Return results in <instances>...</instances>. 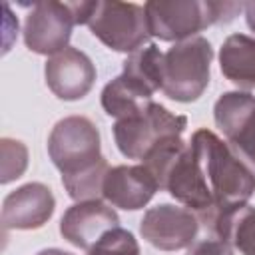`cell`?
Wrapping results in <instances>:
<instances>
[{
  "label": "cell",
  "mask_w": 255,
  "mask_h": 255,
  "mask_svg": "<svg viewBox=\"0 0 255 255\" xmlns=\"http://www.w3.org/2000/svg\"><path fill=\"white\" fill-rule=\"evenodd\" d=\"M189 143L199 157L205 183L213 197L211 213L199 223L213 239H219L227 219L245 207L255 193V167L211 129H197Z\"/></svg>",
  "instance_id": "6da1fadb"
},
{
  "label": "cell",
  "mask_w": 255,
  "mask_h": 255,
  "mask_svg": "<svg viewBox=\"0 0 255 255\" xmlns=\"http://www.w3.org/2000/svg\"><path fill=\"white\" fill-rule=\"evenodd\" d=\"M48 155L62 173V183L74 201L102 195L108 159L102 155L100 131L90 118L68 116L48 135Z\"/></svg>",
  "instance_id": "7a4b0ae2"
},
{
  "label": "cell",
  "mask_w": 255,
  "mask_h": 255,
  "mask_svg": "<svg viewBox=\"0 0 255 255\" xmlns=\"http://www.w3.org/2000/svg\"><path fill=\"white\" fill-rule=\"evenodd\" d=\"M243 4L213 0H149L143 4L149 34L163 42H183L197 32L233 20Z\"/></svg>",
  "instance_id": "3957f363"
},
{
  "label": "cell",
  "mask_w": 255,
  "mask_h": 255,
  "mask_svg": "<svg viewBox=\"0 0 255 255\" xmlns=\"http://www.w3.org/2000/svg\"><path fill=\"white\" fill-rule=\"evenodd\" d=\"M213 48L207 38L195 36L173 44L163 54V86L161 92L181 104L201 98L209 86Z\"/></svg>",
  "instance_id": "277c9868"
},
{
  "label": "cell",
  "mask_w": 255,
  "mask_h": 255,
  "mask_svg": "<svg viewBox=\"0 0 255 255\" xmlns=\"http://www.w3.org/2000/svg\"><path fill=\"white\" fill-rule=\"evenodd\" d=\"M185 128V116H175L161 104L149 102L133 116L114 124V139L124 157L141 161L157 143L169 137H181Z\"/></svg>",
  "instance_id": "5b68a950"
},
{
  "label": "cell",
  "mask_w": 255,
  "mask_h": 255,
  "mask_svg": "<svg viewBox=\"0 0 255 255\" xmlns=\"http://www.w3.org/2000/svg\"><path fill=\"white\" fill-rule=\"evenodd\" d=\"M86 26L108 48L133 54L149 40V26L143 6L133 2L94 0Z\"/></svg>",
  "instance_id": "8992f818"
},
{
  "label": "cell",
  "mask_w": 255,
  "mask_h": 255,
  "mask_svg": "<svg viewBox=\"0 0 255 255\" xmlns=\"http://www.w3.org/2000/svg\"><path fill=\"white\" fill-rule=\"evenodd\" d=\"M78 26L72 2H34L24 22V44L40 56H54L68 48L72 28Z\"/></svg>",
  "instance_id": "52a82bcc"
},
{
  "label": "cell",
  "mask_w": 255,
  "mask_h": 255,
  "mask_svg": "<svg viewBox=\"0 0 255 255\" xmlns=\"http://www.w3.org/2000/svg\"><path fill=\"white\" fill-rule=\"evenodd\" d=\"M199 225L201 223L191 209L159 203L143 213L139 233L151 247L159 251H179L195 243Z\"/></svg>",
  "instance_id": "ba28073f"
},
{
  "label": "cell",
  "mask_w": 255,
  "mask_h": 255,
  "mask_svg": "<svg viewBox=\"0 0 255 255\" xmlns=\"http://www.w3.org/2000/svg\"><path fill=\"white\" fill-rule=\"evenodd\" d=\"M213 118L231 147L255 167V96L239 90L221 94L213 106Z\"/></svg>",
  "instance_id": "9c48e42d"
},
{
  "label": "cell",
  "mask_w": 255,
  "mask_h": 255,
  "mask_svg": "<svg viewBox=\"0 0 255 255\" xmlns=\"http://www.w3.org/2000/svg\"><path fill=\"white\" fill-rule=\"evenodd\" d=\"M46 84L52 94L64 102H76L88 96L96 82V66L78 48L68 46L66 50L48 58L44 66Z\"/></svg>",
  "instance_id": "30bf717a"
},
{
  "label": "cell",
  "mask_w": 255,
  "mask_h": 255,
  "mask_svg": "<svg viewBox=\"0 0 255 255\" xmlns=\"http://www.w3.org/2000/svg\"><path fill=\"white\" fill-rule=\"evenodd\" d=\"M56 199L48 185L30 181L10 191L2 201V229H40L54 215Z\"/></svg>",
  "instance_id": "8fae6325"
},
{
  "label": "cell",
  "mask_w": 255,
  "mask_h": 255,
  "mask_svg": "<svg viewBox=\"0 0 255 255\" xmlns=\"http://www.w3.org/2000/svg\"><path fill=\"white\" fill-rule=\"evenodd\" d=\"M116 227H120L118 213L100 199L78 201L68 207L60 219L62 237L84 251H90L108 231Z\"/></svg>",
  "instance_id": "7c38bea8"
},
{
  "label": "cell",
  "mask_w": 255,
  "mask_h": 255,
  "mask_svg": "<svg viewBox=\"0 0 255 255\" xmlns=\"http://www.w3.org/2000/svg\"><path fill=\"white\" fill-rule=\"evenodd\" d=\"M159 189L151 171L141 165H116L110 167L104 179L102 195L114 207L137 211L145 207Z\"/></svg>",
  "instance_id": "4fadbf2b"
},
{
  "label": "cell",
  "mask_w": 255,
  "mask_h": 255,
  "mask_svg": "<svg viewBox=\"0 0 255 255\" xmlns=\"http://www.w3.org/2000/svg\"><path fill=\"white\" fill-rule=\"evenodd\" d=\"M155 94V90L151 86H147L141 78H137L135 74L122 70V74L118 78H114L112 82H108L102 90V108L108 116H114L118 120L133 116L135 112H139L145 104L153 102L151 96Z\"/></svg>",
  "instance_id": "5bb4252c"
},
{
  "label": "cell",
  "mask_w": 255,
  "mask_h": 255,
  "mask_svg": "<svg viewBox=\"0 0 255 255\" xmlns=\"http://www.w3.org/2000/svg\"><path fill=\"white\" fill-rule=\"evenodd\" d=\"M223 76L241 90H255V38L231 34L219 50Z\"/></svg>",
  "instance_id": "9a60e30c"
},
{
  "label": "cell",
  "mask_w": 255,
  "mask_h": 255,
  "mask_svg": "<svg viewBox=\"0 0 255 255\" xmlns=\"http://www.w3.org/2000/svg\"><path fill=\"white\" fill-rule=\"evenodd\" d=\"M219 241L229 243L241 255H255V207L245 205L235 211L227 219Z\"/></svg>",
  "instance_id": "2e32d148"
},
{
  "label": "cell",
  "mask_w": 255,
  "mask_h": 255,
  "mask_svg": "<svg viewBox=\"0 0 255 255\" xmlns=\"http://www.w3.org/2000/svg\"><path fill=\"white\" fill-rule=\"evenodd\" d=\"M88 255H141L139 245L131 231L116 227L108 231L90 251Z\"/></svg>",
  "instance_id": "e0dca14e"
},
{
  "label": "cell",
  "mask_w": 255,
  "mask_h": 255,
  "mask_svg": "<svg viewBox=\"0 0 255 255\" xmlns=\"http://www.w3.org/2000/svg\"><path fill=\"white\" fill-rule=\"evenodd\" d=\"M2 147V183H10L18 177H22V173L28 167V149L22 141L18 139H10V137H2L0 141Z\"/></svg>",
  "instance_id": "ac0fdd59"
},
{
  "label": "cell",
  "mask_w": 255,
  "mask_h": 255,
  "mask_svg": "<svg viewBox=\"0 0 255 255\" xmlns=\"http://www.w3.org/2000/svg\"><path fill=\"white\" fill-rule=\"evenodd\" d=\"M187 255H233V249L229 243L219 239H203L195 245H191Z\"/></svg>",
  "instance_id": "d6986e66"
},
{
  "label": "cell",
  "mask_w": 255,
  "mask_h": 255,
  "mask_svg": "<svg viewBox=\"0 0 255 255\" xmlns=\"http://www.w3.org/2000/svg\"><path fill=\"white\" fill-rule=\"evenodd\" d=\"M243 12H245V22H247L249 30L255 34V0L245 2L243 4Z\"/></svg>",
  "instance_id": "ffe728a7"
},
{
  "label": "cell",
  "mask_w": 255,
  "mask_h": 255,
  "mask_svg": "<svg viewBox=\"0 0 255 255\" xmlns=\"http://www.w3.org/2000/svg\"><path fill=\"white\" fill-rule=\"evenodd\" d=\"M36 255H72V253H68V251H62V249H56V247H52V249H42V251H38Z\"/></svg>",
  "instance_id": "44dd1931"
}]
</instances>
